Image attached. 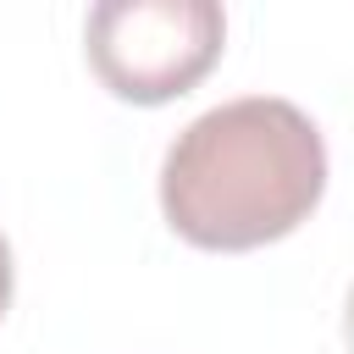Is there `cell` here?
<instances>
[{"label":"cell","instance_id":"cell-1","mask_svg":"<svg viewBox=\"0 0 354 354\" xmlns=\"http://www.w3.org/2000/svg\"><path fill=\"white\" fill-rule=\"evenodd\" d=\"M326 194L321 127L277 94H243L194 116L160 160V216L177 238L243 254L288 238Z\"/></svg>","mask_w":354,"mask_h":354},{"label":"cell","instance_id":"cell-4","mask_svg":"<svg viewBox=\"0 0 354 354\" xmlns=\"http://www.w3.org/2000/svg\"><path fill=\"white\" fill-rule=\"evenodd\" d=\"M343 343H348V354H354V288H348V310H343Z\"/></svg>","mask_w":354,"mask_h":354},{"label":"cell","instance_id":"cell-3","mask_svg":"<svg viewBox=\"0 0 354 354\" xmlns=\"http://www.w3.org/2000/svg\"><path fill=\"white\" fill-rule=\"evenodd\" d=\"M11 310V243L0 238V315Z\"/></svg>","mask_w":354,"mask_h":354},{"label":"cell","instance_id":"cell-2","mask_svg":"<svg viewBox=\"0 0 354 354\" xmlns=\"http://www.w3.org/2000/svg\"><path fill=\"white\" fill-rule=\"evenodd\" d=\"M227 44L216 0H100L83 22L94 77L127 105H166L188 94Z\"/></svg>","mask_w":354,"mask_h":354}]
</instances>
